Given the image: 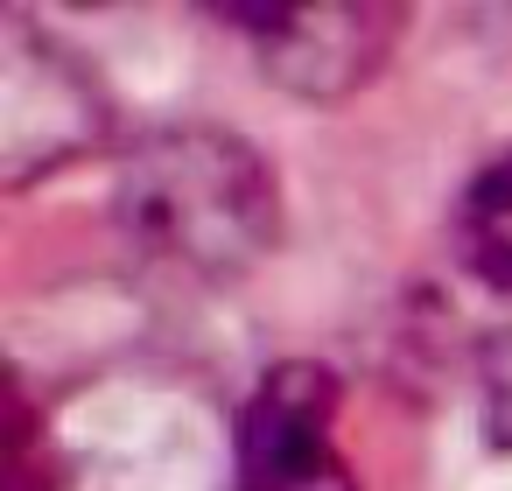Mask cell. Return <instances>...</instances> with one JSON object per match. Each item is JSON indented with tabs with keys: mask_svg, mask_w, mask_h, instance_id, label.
Masks as SVG:
<instances>
[{
	"mask_svg": "<svg viewBox=\"0 0 512 491\" xmlns=\"http://www.w3.org/2000/svg\"><path fill=\"white\" fill-rule=\"evenodd\" d=\"M113 218L148 260L197 281H232L281 239V190L239 134L155 127L113 176Z\"/></svg>",
	"mask_w": 512,
	"mask_h": 491,
	"instance_id": "obj_1",
	"label": "cell"
},
{
	"mask_svg": "<svg viewBox=\"0 0 512 491\" xmlns=\"http://www.w3.org/2000/svg\"><path fill=\"white\" fill-rule=\"evenodd\" d=\"M232 491H358L337 449V379L323 365H267L239 407Z\"/></svg>",
	"mask_w": 512,
	"mask_h": 491,
	"instance_id": "obj_2",
	"label": "cell"
},
{
	"mask_svg": "<svg viewBox=\"0 0 512 491\" xmlns=\"http://www.w3.org/2000/svg\"><path fill=\"white\" fill-rule=\"evenodd\" d=\"M92 134H99V92L29 22H8V57H0V148H8V176L22 183L64 155H78Z\"/></svg>",
	"mask_w": 512,
	"mask_h": 491,
	"instance_id": "obj_3",
	"label": "cell"
},
{
	"mask_svg": "<svg viewBox=\"0 0 512 491\" xmlns=\"http://www.w3.org/2000/svg\"><path fill=\"white\" fill-rule=\"evenodd\" d=\"M232 22L267 50V71L281 85L309 92V99L351 92L400 43L393 8H253V15H232Z\"/></svg>",
	"mask_w": 512,
	"mask_h": 491,
	"instance_id": "obj_4",
	"label": "cell"
},
{
	"mask_svg": "<svg viewBox=\"0 0 512 491\" xmlns=\"http://www.w3.org/2000/svg\"><path fill=\"white\" fill-rule=\"evenodd\" d=\"M456 253L477 281L512 295V155L484 162L456 204Z\"/></svg>",
	"mask_w": 512,
	"mask_h": 491,
	"instance_id": "obj_5",
	"label": "cell"
},
{
	"mask_svg": "<svg viewBox=\"0 0 512 491\" xmlns=\"http://www.w3.org/2000/svg\"><path fill=\"white\" fill-rule=\"evenodd\" d=\"M477 393H484V435L512 449V330H491L477 351Z\"/></svg>",
	"mask_w": 512,
	"mask_h": 491,
	"instance_id": "obj_6",
	"label": "cell"
}]
</instances>
